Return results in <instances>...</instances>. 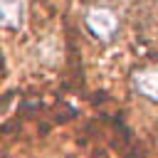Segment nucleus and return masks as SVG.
Returning <instances> with one entry per match:
<instances>
[{
    "label": "nucleus",
    "instance_id": "f03ea898",
    "mask_svg": "<svg viewBox=\"0 0 158 158\" xmlns=\"http://www.w3.org/2000/svg\"><path fill=\"white\" fill-rule=\"evenodd\" d=\"M131 81H133V89H136L143 99L158 104V69H156V67H146V69L133 72Z\"/></svg>",
    "mask_w": 158,
    "mask_h": 158
},
{
    "label": "nucleus",
    "instance_id": "f257e3e1",
    "mask_svg": "<svg viewBox=\"0 0 158 158\" xmlns=\"http://www.w3.org/2000/svg\"><path fill=\"white\" fill-rule=\"evenodd\" d=\"M84 25H86V30H89L96 40H101V42L114 40V35L118 32V17H116V12H114L111 7H106V5H94V7H89L86 15H84Z\"/></svg>",
    "mask_w": 158,
    "mask_h": 158
}]
</instances>
